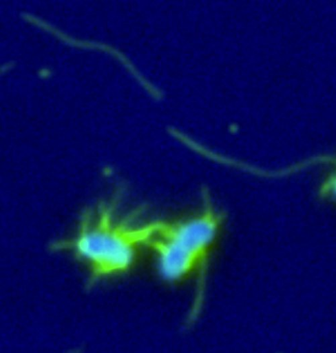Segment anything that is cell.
<instances>
[{"label":"cell","mask_w":336,"mask_h":353,"mask_svg":"<svg viewBox=\"0 0 336 353\" xmlns=\"http://www.w3.org/2000/svg\"><path fill=\"white\" fill-rule=\"evenodd\" d=\"M115 201L87 212L81 219L76 236L54 247L71 249L90 267L92 279L121 273L132 265L137 249L147 245L160 220L132 223L114 219Z\"/></svg>","instance_id":"1"},{"label":"cell","mask_w":336,"mask_h":353,"mask_svg":"<svg viewBox=\"0 0 336 353\" xmlns=\"http://www.w3.org/2000/svg\"><path fill=\"white\" fill-rule=\"evenodd\" d=\"M202 201L200 211L186 219L161 220L147 244L154 252L160 274L167 281H179L207 265L223 217L205 192Z\"/></svg>","instance_id":"2"},{"label":"cell","mask_w":336,"mask_h":353,"mask_svg":"<svg viewBox=\"0 0 336 353\" xmlns=\"http://www.w3.org/2000/svg\"><path fill=\"white\" fill-rule=\"evenodd\" d=\"M324 163L333 164L334 166L322 181L318 190L319 196L324 199L336 201V158L326 156Z\"/></svg>","instance_id":"3"}]
</instances>
